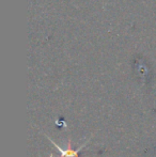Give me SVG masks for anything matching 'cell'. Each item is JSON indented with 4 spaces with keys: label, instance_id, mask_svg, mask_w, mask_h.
<instances>
[{
    "label": "cell",
    "instance_id": "6da1fadb",
    "mask_svg": "<svg viewBox=\"0 0 156 157\" xmlns=\"http://www.w3.org/2000/svg\"><path fill=\"white\" fill-rule=\"evenodd\" d=\"M48 138V140L50 141V142L52 143V144L55 145V147L58 149V151L60 152V155L61 157H79L78 156V153H79V151H80L81 149H82L83 147L86 145V143L85 144H82L81 147H79V149L78 150H73L72 149V144H71V142H69V145H67V149H65V150H63V149H61L60 147H59L58 144H57L56 142H54V141L51 140V139L49 138V137H47Z\"/></svg>",
    "mask_w": 156,
    "mask_h": 157
}]
</instances>
